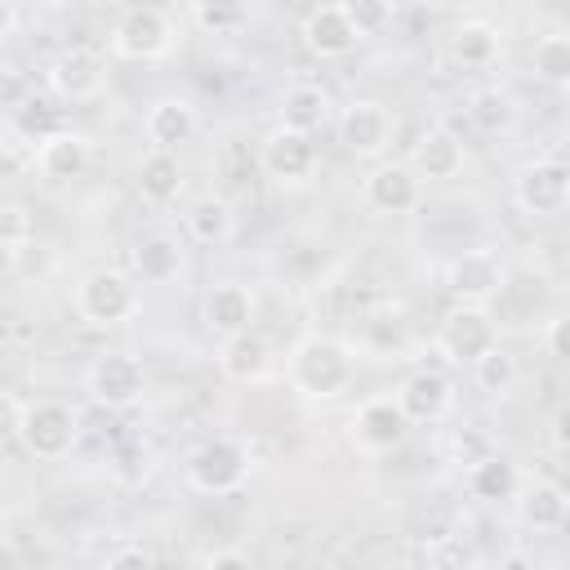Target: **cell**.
Segmentation results:
<instances>
[{
  "instance_id": "6da1fadb",
  "label": "cell",
  "mask_w": 570,
  "mask_h": 570,
  "mask_svg": "<svg viewBox=\"0 0 570 570\" xmlns=\"http://www.w3.org/2000/svg\"><path fill=\"white\" fill-rule=\"evenodd\" d=\"M289 383L312 401H330L352 383V352L330 334H307L289 352Z\"/></svg>"
},
{
  "instance_id": "7a4b0ae2",
  "label": "cell",
  "mask_w": 570,
  "mask_h": 570,
  "mask_svg": "<svg viewBox=\"0 0 570 570\" xmlns=\"http://www.w3.org/2000/svg\"><path fill=\"white\" fill-rule=\"evenodd\" d=\"M249 476V450L236 436H209L187 454V485L196 494H232Z\"/></svg>"
},
{
  "instance_id": "3957f363",
  "label": "cell",
  "mask_w": 570,
  "mask_h": 570,
  "mask_svg": "<svg viewBox=\"0 0 570 570\" xmlns=\"http://www.w3.org/2000/svg\"><path fill=\"white\" fill-rule=\"evenodd\" d=\"M18 436L45 463L67 459L76 450V441H80V414L71 405H62V401H31V405H22Z\"/></svg>"
},
{
  "instance_id": "277c9868",
  "label": "cell",
  "mask_w": 570,
  "mask_h": 570,
  "mask_svg": "<svg viewBox=\"0 0 570 570\" xmlns=\"http://www.w3.org/2000/svg\"><path fill=\"white\" fill-rule=\"evenodd\" d=\"M512 196L525 214L534 218H557L566 214L570 205V169L561 156H539V160H525L512 178Z\"/></svg>"
},
{
  "instance_id": "5b68a950",
  "label": "cell",
  "mask_w": 570,
  "mask_h": 570,
  "mask_svg": "<svg viewBox=\"0 0 570 570\" xmlns=\"http://www.w3.org/2000/svg\"><path fill=\"white\" fill-rule=\"evenodd\" d=\"M76 312L89 325H120L138 312V285L116 267H94L76 285Z\"/></svg>"
},
{
  "instance_id": "8992f818",
  "label": "cell",
  "mask_w": 570,
  "mask_h": 570,
  "mask_svg": "<svg viewBox=\"0 0 570 570\" xmlns=\"http://www.w3.org/2000/svg\"><path fill=\"white\" fill-rule=\"evenodd\" d=\"M111 49L134 62H156L174 49V27L156 4H138V9L120 13V22L111 31Z\"/></svg>"
},
{
  "instance_id": "52a82bcc",
  "label": "cell",
  "mask_w": 570,
  "mask_h": 570,
  "mask_svg": "<svg viewBox=\"0 0 570 570\" xmlns=\"http://www.w3.org/2000/svg\"><path fill=\"white\" fill-rule=\"evenodd\" d=\"M499 343V330H494V316L485 312V303H459L445 312L441 330H436V347L450 356V361H476L485 347Z\"/></svg>"
},
{
  "instance_id": "ba28073f",
  "label": "cell",
  "mask_w": 570,
  "mask_h": 570,
  "mask_svg": "<svg viewBox=\"0 0 570 570\" xmlns=\"http://www.w3.org/2000/svg\"><path fill=\"white\" fill-rule=\"evenodd\" d=\"M142 365L138 356L129 352H107L89 365L85 374V387H89V401L102 405V410H129L138 396H142Z\"/></svg>"
},
{
  "instance_id": "9c48e42d",
  "label": "cell",
  "mask_w": 570,
  "mask_h": 570,
  "mask_svg": "<svg viewBox=\"0 0 570 570\" xmlns=\"http://www.w3.org/2000/svg\"><path fill=\"white\" fill-rule=\"evenodd\" d=\"M410 428L414 423L401 414V405L392 396H374L352 414V445L365 454H392L405 445Z\"/></svg>"
},
{
  "instance_id": "30bf717a",
  "label": "cell",
  "mask_w": 570,
  "mask_h": 570,
  "mask_svg": "<svg viewBox=\"0 0 570 570\" xmlns=\"http://www.w3.org/2000/svg\"><path fill=\"white\" fill-rule=\"evenodd\" d=\"M258 165H263V174L276 178V183H303V178H312V169H316V142H312V134H303V129L276 125V129L263 138V147H258Z\"/></svg>"
},
{
  "instance_id": "8fae6325",
  "label": "cell",
  "mask_w": 570,
  "mask_h": 570,
  "mask_svg": "<svg viewBox=\"0 0 570 570\" xmlns=\"http://www.w3.org/2000/svg\"><path fill=\"white\" fill-rule=\"evenodd\" d=\"M338 142H343L352 156H361V160L383 156L387 142H392V116H387V107L374 102V98L347 102L343 116H338Z\"/></svg>"
},
{
  "instance_id": "7c38bea8",
  "label": "cell",
  "mask_w": 570,
  "mask_h": 570,
  "mask_svg": "<svg viewBox=\"0 0 570 570\" xmlns=\"http://www.w3.org/2000/svg\"><path fill=\"white\" fill-rule=\"evenodd\" d=\"M445 289L454 294V303H485L503 289V263L490 249H463L445 267Z\"/></svg>"
},
{
  "instance_id": "4fadbf2b",
  "label": "cell",
  "mask_w": 570,
  "mask_h": 570,
  "mask_svg": "<svg viewBox=\"0 0 570 570\" xmlns=\"http://www.w3.org/2000/svg\"><path fill=\"white\" fill-rule=\"evenodd\" d=\"M392 401L401 405V414L410 423H436L454 405V383L441 370H414V374L401 379V387H396Z\"/></svg>"
},
{
  "instance_id": "5bb4252c",
  "label": "cell",
  "mask_w": 570,
  "mask_h": 570,
  "mask_svg": "<svg viewBox=\"0 0 570 570\" xmlns=\"http://www.w3.org/2000/svg\"><path fill=\"white\" fill-rule=\"evenodd\" d=\"M361 196L374 214H410L419 205V174L410 165H396V160H383L365 174L361 183Z\"/></svg>"
},
{
  "instance_id": "9a60e30c",
  "label": "cell",
  "mask_w": 570,
  "mask_h": 570,
  "mask_svg": "<svg viewBox=\"0 0 570 570\" xmlns=\"http://www.w3.org/2000/svg\"><path fill=\"white\" fill-rule=\"evenodd\" d=\"M89 138L85 134H76V129H53V134H45L40 142H36V169H40V178L45 183H71V178H85V169H89Z\"/></svg>"
},
{
  "instance_id": "2e32d148",
  "label": "cell",
  "mask_w": 570,
  "mask_h": 570,
  "mask_svg": "<svg viewBox=\"0 0 570 570\" xmlns=\"http://www.w3.org/2000/svg\"><path fill=\"white\" fill-rule=\"evenodd\" d=\"M49 89L58 94V98H67V102H85V98H94L98 89H102V58L94 53V49H62V53H53V62H49Z\"/></svg>"
},
{
  "instance_id": "e0dca14e",
  "label": "cell",
  "mask_w": 570,
  "mask_h": 570,
  "mask_svg": "<svg viewBox=\"0 0 570 570\" xmlns=\"http://www.w3.org/2000/svg\"><path fill=\"white\" fill-rule=\"evenodd\" d=\"M517 499V512H521V521L530 525V530H539V534H557V530H566V521H570V494L557 485V481H521V490L512 494Z\"/></svg>"
},
{
  "instance_id": "ac0fdd59",
  "label": "cell",
  "mask_w": 570,
  "mask_h": 570,
  "mask_svg": "<svg viewBox=\"0 0 570 570\" xmlns=\"http://www.w3.org/2000/svg\"><path fill=\"white\" fill-rule=\"evenodd\" d=\"M272 365V352H267V338L249 325L240 334H227L218 343V370L232 379V383H258Z\"/></svg>"
},
{
  "instance_id": "d6986e66",
  "label": "cell",
  "mask_w": 570,
  "mask_h": 570,
  "mask_svg": "<svg viewBox=\"0 0 570 570\" xmlns=\"http://www.w3.org/2000/svg\"><path fill=\"white\" fill-rule=\"evenodd\" d=\"M356 31H352V22L343 18V9L338 4H321V9H312L307 18H303V45L316 53V58H347L352 49H356Z\"/></svg>"
},
{
  "instance_id": "ffe728a7",
  "label": "cell",
  "mask_w": 570,
  "mask_h": 570,
  "mask_svg": "<svg viewBox=\"0 0 570 570\" xmlns=\"http://www.w3.org/2000/svg\"><path fill=\"white\" fill-rule=\"evenodd\" d=\"M463 160H468V151H463V142L450 134V129H428L419 142H414V156H410V169L419 174V178H436V183H445V178H459L463 174Z\"/></svg>"
},
{
  "instance_id": "44dd1931",
  "label": "cell",
  "mask_w": 570,
  "mask_h": 570,
  "mask_svg": "<svg viewBox=\"0 0 570 570\" xmlns=\"http://www.w3.org/2000/svg\"><path fill=\"white\" fill-rule=\"evenodd\" d=\"M205 325L227 338V334H240L254 325V294L240 285V281H218L209 294H205Z\"/></svg>"
},
{
  "instance_id": "7402d4cb",
  "label": "cell",
  "mask_w": 570,
  "mask_h": 570,
  "mask_svg": "<svg viewBox=\"0 0 570 570\" xmlns=\"http://www.w3.org/2000/svg\"><path fill=\"white\" fill-rule=\"evenodd\" d=\"M142 129H147V142H151V147L174 151V147L191 142V134H196V107H191L187 98H156V102L147 107Z\"/></svg>"
},
{
  "instance_id": "603a6c76",
  "label": "cell",
  "mask_w": 570,
  "mask_h": 570,
  "mask_svg": "<svg viewBox=\"0 0 570 570\" xmlns=\"http://www.w3.org/2000/svg\"><path fill=\"white\" fill-rule=\"evenodd\" d=\"M468 490H472V499H481V503H503V499H512V494L521 490V468H517L508 454L485 450L481 459L468 463Z\"/></svg>"
},
{
  "instance_id": "cb8c5ba5",
  "label": "cell",
  "mask_w": 570,
  "mask_h": 570,
  "mask_svg": "<svg viewBox=\"0 0 570 570\" xmlns=\"http://www.w3.org/2000/svg\"><path fill=\"white\" fill-rule=\"evenodd\" d=\"M134 272H138L147 285L174 281V276L183 272V245H178V236H169V232H147V236H138V245H134Z\"/></svg>"
},
{
  "instance_id": "d4e9b609",
  "label": "cell",
  "mask_w": 570,
  "mask_h": 570,
  "mask_svg": "<svg viewBox=\"0 0 570 570\" xmlns=\"http://www.w3.org/2000/svg\"><path fill=\"white\" fill-rule=\"evenodd\" d=\"M138 191H142V200H151V205H169V200L183 191V165H178V156L151 147V151L138 160Z\"/></svg>"
},
{
  "instance_id": "484cf974",
  "label": "cell",
  "mask_w": 570,
  "mask_h": 570,
  "mask_svg": "<svg viewBox=\"0 0 570 570\" xmlns=\"http://www.w3.org/2000/svg\"><path fill=\"white\" fill-rule=\"evenodd\" d=\"M330 120V94L321 85H289L281 94V125L289 129H303V134H316L321 125Z\"/></svg>"
},
{
  "instance_id": "4316f807",
  "label": "cell",
  "mask_w": 570,
  "mask_h": 570,
  "mask_svg": "<svg viewBox=\"0 0 570 570\" xmlns=\"http://www.w3.org/2000/svg\"><path fill=\"white\" fill-rule=\"evenodd\" d=\"M468 120L481 134H508L517 125V102L499 85H481V89L468 94Z\"/></svg>"
},
{
  "instance_id": "83f0119b",
  "label": "cell",
  "mask_w": 570,
  "mask_h": 570,
  "mask_svg": "<svg viewBox=\"0 0 570 570\" xmlns=\"http://www.w3.org/2000/svg\"><path fill=\"white\" fill-rule=\"evenodd\" d=\"M187 232L196 245H227L232 232H236V214L223 196H200L187 214Z\"/></svg>"
},
{
  "instance_id": "f1b7e54d",
  "label": "cell",
  "mask_w": 570,
  "mask_h": 570,
  "mask_svg": "<svg viewBox=\"0 0 570 570\" xmlns=\"http://www.w3.org/2000/svg\"><path fill=\"white\" fill-rule=\"evenodd\" d=\"M450 53L463 62V67H490L499 58V31L490 22H463L450 40Z\"/></svg>"
},
{
  "instance_id": "f546056e",
  "label": "cell",
  "mask_w": 570,
  "mask_h": 570,
  "mask_svg": "<svg viewBox=\"0 0 570 570\" xmlns=\"http://www.w3.org/2000/svg\"><path fill=\"white\" fill-rule=\"evenodd\" d=\"M472 365V383H476V392H485V396H499V392H508L512 383H517V356L512 352H503L499 343L494 347H485L476 361H468Z\"/></svg>"
},
{
  "instance_id": "4dcf8cb0",
  "label": "cell",
  "mask_w": 570,
  "mask_h": 570,
  "mask_svg": "<svg viewBox=\"0 0 570 570\" xmlns=\"http://www.w3.org/2000/svg\"><path fill=\"white\" fill-rule=\"evenodd\" d=\"M191 22L209 36H232L249 22V4L245 0H191Z\"/></svg>"
},
{
  "instance_id": "1f68e13d",
  "label": "cell",
  "mask_w": 570,
  "mask_h": 570,
  "mask_svg": "<svg viewBox=\"0 0 570 570\" xmlns=\"http://www.w3.org/2000/svg\"><path fill=\"white\" fill-rule=\"evenodd\" d=\"M534 76H539L543 85H552V89H566V85H570V40H566L561 31L543 36V40L534 45Z\"/></svg>"
},
{
  "instance_id": "d6a6232c",
  "label": "cell",
  "mask_w": 570,
  "mask_h": 570,
  "mask_svg": "<svg viewBox=\"0 0 570 570\" xmlns=\"http://www.w3.org/2000/svg\"><path fill=\"white\" fill-rule=\"evenodd\" d=\"M338 9H343V18L352 22V31H356L361 40L387 31V27H392V13H396L392 0H338Z\"/></svg>"
},
{
  "instance_id": "836d02e7",
  "label": "cell",
  "mask_w": 570,
  "mask_h": 570,
  "mask_svg": "<svg viewBox=\"0 0 570 570\" xmlns=\"http://www.w3.org/2000/svg\"><path fill=\"white\" fill-rule=\"evenodd\" d=\"M13 129L40 142L45 134H53V129H58V107H53L49 98H36V94H31V98L13 111Z\"/></svg>"
},
{
  "instance_id": "e575fe53",
  "label": "cell",
  "mask_w": 570,
  "mask_h": 570,
  "mask_svg": "<svg viewBox=\"0 0 570 570\" xmlns=\"http://www.w3.org/2000/svg\"><path fill=\"white\" fill-rule=\"evenodd\" d=\"M27 240H36V218H31V209L27 205H18V200H4L0 205V249H22Z\"/></svg>"
},
{
  "instance_id": "d590c367",
  "label": "cell",
  "mask_w": 570,
  "mask_h": 570,
  "mask_svg": "<svg viewBox=\"0 0 570 570\" xmlns=\"http://www.w3.org/2000/svg\"><path fill=\"white\" fill-rule=\"evenodd\" d=\"M27 98H31L27 76H22V71H13V67H0V116H13Z\"/></svg>"
},
{
  "instance_id": "8d00e7d4",
  "label": "cell",
  "mask_w": 570,
  "mask_h": 570,
  "mask_svg": "<svg viewBox=\"0 0 570 570\" xmlns=\"http://www.w3.org/2000/svg\"><path fill=\"white\" fill-rule=\"evenodd\" d=\"M539 343L552 361H566L570 356V343H566V316H548L543 330H539Z\"/></svg>"
},
{
  "instance_id": "74e56055",
  "label": "cell",
  "mask_w": 570,
  "mask_h": 570,
  "mask_svg": "<svg viewBox=\"0 0 570 570\" xmlns=\"http://www.w3.org/2000/svg\"><path fill=\"white\" fill-rule=\"evenodd\" d=\"M200 566H209V570H249V552H240V548H214V552L200 557Z\"/></svg>"
},
{
  "instance_id": "f35d334b",
  "label": "cell",
  "mask_w": 570,
  "mask_h": 570,
  "mask_svg": "<svg viewBox=\"0 0 570 570\" xmlns=\"http://www.w3.org/2000/svg\"><path fill=\"white\" fill-rule=\"evenodd\" d=\"M18 423H22V405H18V396L0 392V445H9V441L18 436Z\"/></svg>"
},
{
  "instance_id": "ab89813d",
  "label": "cell",
  "mask_w": 570,
  "mask_h": 570,
  "mask_svg": "<svg viewBox=\"0 0 570 570\" xmlns=\"http://www.w3.org/2000/svg\"><path fill=\"white\" fill-rule=\"evenodd\" d=\"M490 445H485V436L476 432V428H463L459 436H454V459L459 463H472V459H481Z\"/></svg>"
},
{
  "instance_id": "60d3db41",
  "label": "cell",
  "mask_w": 570,
  "mask_h": 570,
  "mask_svg": "<svg viewBox=\"0 0 570 570\" xmlns=\"http://www.w3.org/2000/svg\"><path fill=\"white\" fill-rule=\"evenodd\" d=\"M548 441H552V450H557V454H566V450H570V410H566V405H557V410H552V419H548Z\"/></svg>"
},
{
  "instance_id": "b9f144b4",
  "label": "cell",
  "mask_w": 570,
  "mask_h": 570,
  "mask_svg": "<svg viewBox=\"0 0 570 570\" xmlns=\"http://www.w3.org/2000/svg\"><path fill=\"white\" fill-rule=\"evenodd\" d=\"M147 561H151V552L142 543H129V548H120V552L107 557V566H147Z\"/></svg>"
},
{
  "instance_id": "7bdbcfd3",
  "label": "cell",
  "mask_w": 570,
  "mask_h": 570,
  "mask_svg": "<svg viewBox=\"0 0 570 570\" xmlns=\"http://www.w3.org/2000/svg\"><path fill=\"white\" fill-rule=\"evenodd\" d=\"M13 18H18V13H13V0H0V40L13 31Z\"/></svg>"
},
{
  "instance_id": "ee69618b",
  "label": "cell",
  "mask_w": 570,
  "mask_h": 570,
  "mask_svg": "<svg viewBox=\"0 0 570 570\" xmlns=\"http://www.w3.org/2000/svg\"><path fill=\"white\" fill-rule=\"evenodd\" d=\"M9 138H13V125H9V116H0V151L9 147Z\"/></svg>"
}]
</instances>
